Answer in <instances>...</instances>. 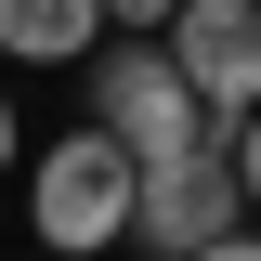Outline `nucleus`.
<instances>
[{"instance_id": "nucleus-9", "label": "nucleus", "mask_w": 261, "mask_h": 261, "mask_svg": "<svg viewBox=\"0 0 261 261\" xmlns=\"http://www.w3.org/2000/svg\"><path fill=\"white\" fill-rule=\"evenodd\" d=\"M0 170H13V92H0Z\"/></svg>"}, {"instance_id": "nucleus-2", "label": "nucleus", "mask_w": 261, "mask_h": 261, "mask_svg": "<svg viewBox=\"0 0 261 261\" xmlns=\"http://www.w3.org/2000/svg\"><path fill=\"white\" fill-rule=\"evenodd\" d=\"M92 130H118L130 157H196V144H222L209 130V105L183 92V65H170V39H105L92 53Z\"/></svg>"}, {"instance_id": "nucleus-4", "label": "nucleus", "mask_w": 261, "mask_h": 261, "mask_svg": "<svg viewBox=\"0 0 261 261\" xmlns=\"http://www.w3.org/2000/svg\"><path fill=\"white\" fill-rule=\"evenodd\" d=\"M170 65L209 105V130H248L261 118V0H183L170 13Z\"/></svg>"}, {"instance_id": "nucleus-8", "label": "nucleus", "mask_w": 261, "mask_h": 261, "mask_svg": "<svg viewBox=\"0 0 261 261\" xmlns=\"http://www.w3.org/2000/svg\"><path fill=\"white\" fill-rule=\"evenodd\" d=\"M196 261H261V222H235L222 248H196Z\"/></svg>"}, {"instance_id": "nucleus-1", "label": "nucleus", "mask_w": 261, "mask_h": 261, "mask_svg": "<svg viewBox=\"0 0 261 261\" xmlns=\"http://www.w3.org/2000/svg\"><path fill=\"white\" fill-rule=\"evenodd\" d=\"M130 196H144V157H130L118 130H53L27 157V235H39V261L130 248Z\"/></svg>"}, {"instance_id": "nucleus-6", "label": "nucleus", "mask_w": 261, "mask_h": 261, "mask_svg": "<svg viewBox=\"0 0 261 261\" xmlns=\"http://www.w3.org/2000/svg\"><path fill=\"white\" fill-rule=\"evenodd\" d=\"M222 157H235V196H248V222H261V118H248V130H222Z\"/></svg>"}, {"instance_id": "nucleus-7", "label": "nucleus", "mask_w": 261, "mask_h": 261, "mask_svg": "<svg viewBox=\"0 0 261 261\" xmlns=\"http://www.w3.org/2000/svg\"><path fill=\"white\" fill-rule=\"evenodd\" d=\"M170 13L183 0H105V27H130V39H170Z\"/></svg>"}, {"instance_id": "nucleus-5", "label": "nucleus", "mask_w": 261, "mask_h": 261, "mask_svg": "<svg viewBox=\"0 0 261 261\" xmlns=\"http://www.w3.org/2000/svg\"><path fill=\"white\" fill-rule=\"evenodd\" d=\"M105 0H0V65H92Z\"/></svg>"}, {"instance_id": "nucleus-3", "label": "nucleus", "mask_w": 261, "mask_h": 261, "mask_svg": "<svg viewBox=\"0 0 261 261\" xmlns=\"http://www.w3.org/2000/svg\"><path fill=\"white\" fill-rule=\"evenodd\" d=\"M235 222H248V196H235V157H222V144H196V157H157V170H144V196H130V248H157V261L222 248Z\"/></svg>"}]
</instances>
